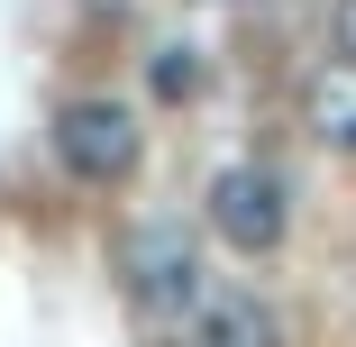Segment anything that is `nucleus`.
<instances>
[{"label":"nucleus","mask_w":356,"mask_h":347,"mask_svg":"<svg viewBox=\"0 0 356 347\" xmlns=\"http://www.w3.org/2000/svg\"><path fill=\"white\" fill-rule=\"evenodd\" d=\"M137 147H147V128H137L128 101H64L55 110V165L74 183H128Z\"/></svg>","instance_id":"obj_2"},{"label":"nucleus","mask_w":356,"mask_h":347,"mask_svg":"<svg viewBox=\"0 0 356 347\" xmlns=\"http://www.w3.org/2000/svg\"><path fill=\"white\" fill-rule=\"evenodd\" d=\"M201 201H210V229H220L238 256H274L283 229H293V201H283V183L265 165H220Z\"/></svg>","instance_id":"obj_3"},{"label":"nucleus","mask_w":356,"mask_h":347,"mask_svg":"<svg viewBox=\"0 0 356 347\" xmlns=\"http://www.w3.org/2000/svg\"><path fill=\"white\" fill-rule=\"evenodd\" d=\"M302 119L320 128V147L356 156V64H347V55L311 74V92H302Z\"/></svg>","instance_id":"obj_5"},{"label":"nucleus","mask_w":356,"mask_h":347,"mask_svg":"<svg viewBox=\"0 0 356 347\" xmlns=\"http://www.w3.org/2000/svg\"><path fill=\"white\" fill-rule=\"evenodd\" d=\"M119 284H128V302H147L156 320L165 311H201V247H192V229L128 220L119 229Z\"/></svg>","instance_id":"obj_1"},{"label":"nucleus","mask_w":356,"mask_h":347,"mask_svg":"<svg viewBox=\"0 0 356 347\" xmlns=\"http://www.w3.org/2000/svg\"><path fill=\"white\" fill-rule=\"evenodd\" d=\"M329 28H338V55L356 64V0H338V19H329Z\"/></svg>","instance_id":"obj_6"},{"label":"nucleus","mask_w":356,"mask_h":347,"mask_svg":"<svg viewBox=\"0 0 356 347\" xmlns=\"http://www.w3.org/2000/svg\"><path fill=\"white\" fill-rule=\"evenodd\" d=\"M201 347H283V320L256 293L220 284V293H201Z\"/></svg>","instance_id":"obj_4"}]
</instances>
